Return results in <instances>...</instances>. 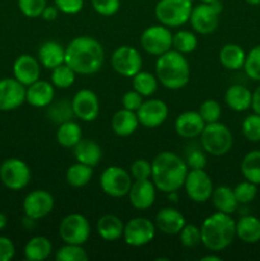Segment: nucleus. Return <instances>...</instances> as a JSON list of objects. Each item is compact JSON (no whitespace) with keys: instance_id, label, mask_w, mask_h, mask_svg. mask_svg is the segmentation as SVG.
<instances>
[{"instance_id":"f257e3e1","label":"nucleus","mask_w":260,"mask_h":261,"mask_svg":"<svg viewBox=\"0 0 260 261\" xmlns=\"http://www.w3.org/2000/svg\"><path fill=\"white\" fill-rule=\"evenodd\" d=\"M105 51L101 43L89 36L73 38L65 47V64L76 74L89 75L102 68Z\"/></svg>"},{"instance_id":"f03ea898","label":"nucleus","mask_w":260,"mask_h":261,"mask_svg":"<svg viewBox=\"0 0 260 261\" xmlns=\"http://www.w3.org/2000/svg\"><path fill=\"white\" fill-rule=\"evenodd\" d=\"M189 167L185 161L172 152H161L152 161V178L155 189L170 194L184 186Z\"/></svg>"},{"instance_id":"7ed1b4c3","label":"nucleus","mask_w":260,"mask_h":261,"mask_svg":"<svg viewBox=\"0 0 260 261\" xmlns=\"http://www.w3.org/2000/svg\"><path fill=\"white\" fill-rule=\"evenodd\" d=\"M201 244L209 251L219 252L227 249L236 237V222L231 214L216 212L203 221L200 227Z\"/></svg>"},{"instance_id":"20e7f679","label":"nucleus","mask_w":260,"mask_h":261,"mask_svg":"<svg viewBox=\"0 0 260 261\" xmlns=\"http://www.w3.org/2000/svg\"><path fill=\"white\" fill-rule=\"evenodd\" d=\"M155 76L163 87L172 91L184 88L190 81V65L184 54L171 48L158 56Z\"/></svg>"},{"instance_id":"39448f33","label":"nucleus","mask_w":260,"mask_h":261,"mask_svg":"<svg viewBox=\"0 0 260 261\" xmlns=\"http://www.w3.org/2000/svg\"><path fill=\"white\" fill-rule=\"evenodd\" d=\"M201 148L204 152L216 157L227 154L233 145L232 132L222 122H211L205 124L200 134Z\"/></svg>"},{"instance_id":"423d86ee","label":"nucleus","mask_w":260,"mask_h":261,"mask_svg":"<svg viewBox=\"0 0 260 261\" xmlns=\"http://www.w3.org/2000/svg\"><path fill=\"white\" fill-rule=\"evenodd\" d=\"M193 8V0H160L154 14L161 24L168 28L180 27L189 22Z\"/></svg>"},{"instance_id":"0eeeda50","label":"nucleus","mask_w":260,"mask_h":261,"mask_svg":"<svg viewBox=\"0 0 260 261\" xmlns=\"http://www.w3.org/2000/svg\"><path fill=\"white\" fill-rule=\"evenodd\" d=\"M222 9L223 5L219 0L212 4L201 3L193 8L189 22L195 32L200 35H209L218 27L219 14L222 13Z\"/></svg>"},{"instance_id":"6e6552de","label":"nucleus","mask_w":260,"mask_h":261,"mask_svg":"<svg viewBox=\"0 0 260 261\" xmlns=\"http://www.w3.org/2000/svg\"><path fill=\"white\" fill-rule=\"evenodd\" d=\"M0 181L9 190H22L31 181L30 167L19 158H8L0 165Z\"/></svg>"},{"instance_id":"1a4fd4ad","label":"nucleus","mask_w":260,"mask_h":261,"mask_svg":"<svg viewBox=\"0 0 260 261\" xmlns=\"http://www.w3.org/2000/svg\"><path fill=\"white\" fill-rule=\"evenodd\" d=\"M132 184V175L119 166L107 167L99 178L101 189L111 198H122L127 195Z\"/></svg>"},{"instance_id":"9d476101","label":"nucleus","mask_w":260,"mask_h":261,"mask_svg":"<svg viewBox=\"0 0 260 261\" xmlns=\"http://www.w3.org/2000/svg\"><path fill=\"white\" fill-rule=\"evenodd\" d=\"M172 37L171 30L166 25H150L143 31L140 36V46L145 53L160 56L172 48Z\"/></svg>"},{"instance_id":"9b49d317","label":"nucleus","mask_w":260,"mask_h":261,"mask_svg":"<svg viewBox=\"0 0 260 261\" xmlns=\"http://www.w3.org/2000/svg\"><path fill=\"white\" fill-rule=\"evenodd\" d=\"M59 233L65 244L83 245L88 241L91 226L84 216L79 213H71L63 218L59 227Z\"/></svg>"},{"instance_id":"f8f14e48","label":"nucleus","mask_w":260,"mask_h":261,"mask_svg":"<svg viewBox=\"0 0 260 261\" xmlns=\"http://www.w3.org/2000/svg\"><path fill=\"white\" fill-rule=\"evenodd\" d=\"M186 195L195 203H205L211 199L213 193V182L208 173L200 170H189L184 182Z\"/></svg>"},{"instance_id":"ddd939ff","label":"nucleus","mask_w":260,"mask_h":261,"mask_svg":"<svg viewBox=\"0 0 260 261\" xmlns=\"http://www.w3.org/2000/svg\"><path fill=\"white\" fill-rule=\"evenodd\" d=\"M111 65L117 74L125 78H133L142 70L143 60L140 53L132 46H121L112 53Z\"/></svg>"},{"instance_id":"4468645a","label":"nucleus","mask_w":260,"mask_h":261,"mask_svg":"<svg viewBox=\"0 0 260 261\" xmlns=\"http://www.w3.org/2000/svg\"><path fill=\"white\" fill-rule=\"evenodd\" d=\"M155 236V224L148 218L137 217L125 224L124 227V241L129 246L142 247L152 242Z\"/></svg>"},{"instance_id":"2eb2a0df","label":"nucleus","mask_w":260,"mask_h":261,"mask_svg":"<svg viewBox=\"0 0 260 261\" xmlns=\"http://www.w3.org/2000/svg\"><path fill=\"white\" fill-rule=\"evenodd\" d=\"M74 116L86 122L94 121L99 115V101L97 94L91 89H81L71 99Z\"/></svg>"},{"instance_id":"dca6fc26","label":"nucleus","mask_w":260,"mask_h":261,"mask_svg":"<svg viewBox=\"0 0 260 261\" xmlns=\"http://www.w3.org/2000/svg\"><path fill=\"white\" fill-rule=\"evenodd\" d=\"M137 116L139 124L147 129H154L161 126L168 117V107L161 99L150 98L143 101L137 110Z\"/></svg>"},{"instance_id":"f3484780","label":"nucleus","mask_w":260,"mask_h":261,"mask_svg":"<svg viewBox=\"0 0 260 261\" xmlns=\"http://www.w3.org/2000/svg\"><path fill=\"white\" fill-rule=\"evenodd\" d=\"M25 102V86L15 78L0 79V111H13Z\"/></svg>"},{"instance_id":"a211bd4d","label":"nucleus","mask_w":260,"mask_h":261,"mask_svg":"<svg viewBox=\"0 0 260 261\" xmlns=\"http://www.w3.org/2000/svg\"><path fill=\"white\" fill-rule=\"evenodd\" d=\"M55 200L54 196L46 190H33L25 195L23 200L24 216L33 219H41L53 212Z\"/></svg>"},{"instance_id":"6ab92c4d","label":"nucleus","mask_w":260,"mask_h":261,"mask_svg":"<svg viewBox=\"0 0 260 261\" xmlns=\"http://www.w3.org/2000/svg\"><path fill=\"white\" fill-rule=\"evenodd\" d=\"M41 64L38 59L33 58L32 55L23 54L15 59L13 64V75L23 86L28 87L30 84L35 83L40 79Z\"/></svg>"},{"instance_id":"aec40b11","label":"nucleus","mask_w":260,"mask_h":261,"mask_svg":"<svg viewBox=\"0 0 260 261\" xmlns=\"http://www.w3.org/2000/svg\"><path fill=\"white\" fill-rule=\"evenodd\" d=\"M129 199L132 205L138 211H147L154 204L155 186L149 178L134 180L129 190Z\"/></svg>"},{"instance_id":"412c9836","label":"nucleus","mask_w":260,"mask_h":261,"mask_svg":"<svg viewBox=\"0 0 260 261\" xmlns=\"http://www.w3.org/2000/svg\"><path fill=\"white\" fill-rule=\"evenodd\" d=\"M205 122L198 111H185L175 120V130L177 135L185 139L199 137L203 132Z\"/></svg>"},{"instance_id":"4be33fe9","label":"nucleus","mask_w":260,"mask_h":261,"mask_svg":"<svg viewBox=\"0 0 260 261\" xmlns=\"http://www.w3.org/2000/svg\"><path fill=\"white\" fill-rule=\"evenodd\" d=\"M55 97V89L53 83L46 81H36L35 83L25 87V102L33 107H47Z\"/></svg>"},{"instance_id":"5701e85b","label":"nucleus","mask_w":260,"mask_h":261,"mask_svg":"<svg viewBox=\"0 0 260 261\" xmlns=\"http://www.w3.org/2000/svg\"><path fill=\"white\" fill-rule=\"evenodd\" d=\"M155 228L165 234H178L186 224L185 217L175 208H163L155 214Z\"/></svg>"},{"instance_id":"b1692460","label":"nucleus","mask_w":260,"mask_h":261,"mask_svg":"<svg viewBox=\"0 0 260 261\" xmlns=\"http://www.w3.org/2000/svg\"><path fill=\"white\" fill-rule=\"evenodd\" d=\"M227 106L236 112L246 111L251 109L252 92L242 84H232L224 94Z\"/></svg>"},{"instance_id":"393cba45","label":"nucleus","mask_w":260,"mask_h":261,"mask_svg":"<svg viewBox=\"0 0 260 261\" xmlns=\"http://www.w3.org/2000/svg\"><path fill=\"white\" fill-rule=\"evenodd\" d=\"M139 125L137 112L126 109L116 111L111 119L112 130L119 137H129V135L134 134Z\"/></svg>"},{"instance_id":"a878e982","label":"nucleus","mask_w":260,"mask_h":261,"mask_svg":"<svg viewBox=\"0 0 260 261\" xmlns=\"http://www.w3.org/2000/svg\"><path fill=\"white\" fill-rule=\"evenodd\" d=\"M38 61L46 69L53 70L65 63V47L55 41H47L38 48Z\"/></svg>"},{"instance_id":"bb28decb","label":"nucleus","mask_w":260,"mask_h":261,"mask_svg":"<svg viewBox=\"0 0 260 261\" xmlns=\"http://www.w3.org/2000/svg\"><path fill=\"white\" fill-rule=\"evenodd\" d=\"M74 157L76 162L83 163V165L94 167L99 163L102 158V149L96 142L91 139H83L73 148Z\"/></svg>"},{"instance_id":"cd10ccee","label":"nucleus","mask_w":260,"mask_h":261,"mask_svg":"<svg viewBox=\"0 0 260 261\" xmlns=\"http://www.w3.org/2000/svg\"><path fill=\"white\" fill-rule=\"evenodd\" d=\"M124 227L121 219L114 214H105L97 222V232L105 241H117L124 234Z\"/></svg>"},{"instance_id":"c85d7f7f","label":"nucleus","mask_w":260,"mask_h":261,"mask_svg":"<svg viewBox=\"0 0 260 261\" xmlns=\"http://www.w3.org/2000/svg\"><path fill=\"white\" fill-rule=\"evenodd\" d=\"M236 237L245 244L260 241V219L254 216H244L236 222Z\"/></svg>"},{"instance_id":"c756f323","label":"nucleus","mask_w":260,"mask_h":261,"mask_svg":"<svg viewBox=\"0 0 260 261\" xmlns=\"http://www.w3.org/2000/svg\"><path fill=\"white\" fill-rule=\"evenodd\" d=\"M211 199L217 212H222V213L232 214L233 212H236L237 206H239V201L235 196L233 189L229 186L222 185L213 189Z\"/></svg>"},{"instance_id":"7c9ffc66","label":"nucleus","mask_w":260,"mask_h":261,"mask_svg":"<svg viewBox=\"0 0 260 261\" xmlns=\"http://www.w3.org/2000/svg\"><path fill=\"white\" fill-rule=\"evenodd\" d=\"M246 53L241 46L236 43H227L219 51V61L228 70H240L244 69Z\"/></svg>"},{"instance_id":"2f4dec72","label":"nucleus","mask_w":260,"mask_h":261,"mask_svg":"<svg viewBox=\"0 0 260 261\" xmlns=\"http://www.w3.org/2000/svg\"><path fill=\"white\" fill-rule=\"evenodd\" d=\"M53 245L45 236H35L25 244L23 254L28 261H43L50 256Z\"/></svg>"},{"instance_id":"473e14b6","label":"nucleus","mask_w":260,"mask_h":261,"mask_svg":"<svg viewBox=\"0 0 260 261\" xmlns=\"http://www.w3.org/2000/svg\"><path fill=\"white\" fill-rule=\"evenodd\" d=\"M82 139V127L73 120L59 125L56 140L64 148H74Z\"/></svg>"},{"instance_id":"72a5a7b5","label":"nucleus","mask_w":260,"mask_h":261,"mask_svg":"<svg viewBox=\"0 0 260 261\" xmlns=\"http://www.w3.org/2000/svg\"><path fill=\"white\" fill-rule=\"evenodd\" d=\"M93 167L83 165V163H74L66 171V181L73 188H83L88 185L93 176Z\"/></svg>"},{"instance_id":"f704fd0d","label":"nucleus","mask_w":260,"mask_h":261,"mask_svg":"<svg viewBox=\"0 0 260 261\" xmlns=\"http://www.w3.org/2000/svg\"><path fill=\"white\" fill-rule=\"evenodd\" d=\"M241 173L245 180L260 185V150H251L242 158Z\"/></svg>"},{"instance_id":"c9c22d12","label":"nucleus","mask_w":260,"mask_h":261,"mask_svg":"<svg viewBox=\"0 0 260 261\" xmlns=\"http://www.w3.org/2000/svg\"><path fill=\"white\" fill-rule=\"evenodd\" d=\"M133 88L139 92L143 97H150L154 94L158 87V79L148 71H142L133 76Z\"/></svg>"},{"instance_id":"e433bc0d","label":"nucleus","mask_w":260,"mask_h":261,"mask_svg":"<svg viewBox=\"0 0 260 261\" xmlns=\"http://www.w3.org/2000/svg\"><path fill=\"white\" fill-rule=\"evenodd\" d=\"M47 107L48 119L59 125L63 124V122L70 121V120H73V117H75L74 116L73 107H71V102L65 101V99H61V101L55 102V103L51 102Z\"/></svg>"},{"instance_id":"4c0bfd02","label":"nucleus","mask_w":260,"mask_h":261,"mask_svg":"<svg viewBox=\"0 0 260 261\" xmlns=\"http://www.w3.org/2000/svg\"><path fill=\"white\" fill-rule=\"evenodd\" d=\"M76 73L65 63L51 70V83L56 88H69L75 82Z\"/></svg>"},{"instance_id":"58836bf2","label":"nucleus","mask_w":260,"mask_h":261,"mask_svg":"<svg viewBox=\"0 0 260 261\" xmlns=\"http://www.w3.org/2000/svg\"><path fill=\"white\" fill-rule=\"evenodd\" d=\"M198 46V38L190 31H178L172 37V47L173 50L178 51L181 54H190Z\"/></svg>"},{"instance_id":"ea45409f","label":"nucleus","mask_w":260,"mask_h":261,"mask_svg":"<svg viewBox=\"0 0 260 261\" xmlns=\"http://www.w3.org/2000/svg\"><path fill=\"white\" fill-rule=\"evenodd\" d=\"M55 259L58 261H87L88 255L82 245L65 244L56 251Z\"/></svg>"},{"instance_id":"a19ab883","label":"nucleus","mask_w":260,"mask_h":261,"mask_svg":"<svg viewBox=\"0 0 260 261\" xmlns=\"http://www.w3.org/2000/svg\"><path fill=\"white\" fill-rule=\"evenodd\" d=\"M244 70L250 79L260 82V45L249 51L245 60Z\"/></svg>"},{"instance_id":"79ce46f5","label":"nucleus","mask_w":260,"mask_h":261,"mask_svg":"<svg viewBox=\"0 0 260 261\" xmlns=\"http://www.w3.org/2000/svg\"><path fill=\"white\" fill-rule=\"evenodd\" d=\"M241 130L244 137L249 142L257 143L260 142V115L251 114L242 121Z\"/></svg>"},{"instance_id":"37998d69","label":"nucleus","mask_w":260,"mask_h":261,"mask_svg":"<svg viewBox=\"0 0 260 261\" xmlns=\"http://www.w3.org/2000/svg\"><path fill=\"white\" fill-rule=\"evenodd\" d=\"M235 196H236L239 204H249L255 200L257 195V185L254 182L245 180L237 184L233 188Z\"/></svg>"},{"instance_id":"c03bdc74","label":"nucleus","mask_w":260,"mask_h":261,"mask_svg":"<svg viewBox=\"0 0 260 261\" xmlns=\"http://www.w3.org/2000/svg\"><path fill=\"white\" fill-rule=\"evenodd\" d=\"M199 114L205 124L219 121L222 115V107L216 99H205L199 107Z\"/></svg>"},{"instance_id":"a18cd8bd","label":"nucleus","mask_w":260,"mask_h":261,"mask_svg":"<svg viewBox=\"0 0 260 261\" xmlns=\"http://www.w3.org/2000/svg\"><path fill=\"white\" fill-rule=\"evenodd\" d=\"M178 236H180L181 244L189 249H193V247H196L201 244L200 228H198L194 224H185Z\"/></svg>"},{"instance_id":"49530a36","label":"nucleus","mask_w":260,"mask_h":261,"mask_svg":"<svg viewBox=\"0 0 260 261\" xmlns=\"http://www.w3.org/2000/svg\"><path fill=\"white\" fill-rule=\"evenodd\" d=\"M46 5H47L46 0H18V8L20 13L27 18L41 17Z\"/></svg>"},{"instance_id":"de8ad7c7","label":"nucleus","mask_w":260,"mask_h":261,"mask_svg":"<svg viewBox=\"0 0 260 261\" xmlns=\"http://www.w3.org/2000/svg\"><path fill=\"white\" fill-rule=\"evenodd\" d=\"M130 175L134 180H147L152 176V162L140 158L133 162L130 167Z\"/></svg>"},{"instance_id":"09e8293b","label":"nucleus","mask_w":260,"mask_h":261,"mask_svg":"<svg viewBox=\"0 0 260 261\" xmlns=\"http://www.w3.org/2000/svg\"><path fill=\"white\" fill-rule=\"evenodd\" d=\"M92 7L103 17L115 15L120 9V0H92Z\"/></svg>"},{"instance_id":"8fccbe9b","label":"nucleus","mask_w":260,"mask_h":261,"mask_svg":"<svg viewBox=\"0 0 260 261\" xmlns=\"http://www.w3.org/2000/svg\"><path fill=\"white\" fill-rule=\"evenodd\" d=\"M186 165L191 170H200V168H205L206 166V157L204 152L199 148H193L189 149L186 153Z\"/></svg>"},{"instance_id":"3c124183","label":"nucleus","mask_w":260,"mask_h":261,"mask_svg":"<svg viewBox=\"0 0 260 261\" xmlns=\"http://www.w3.org/2000/svg\"><path fill=\"white\" fill-rule=\"evenodd\" d=\"M55 7L64 14H76L84 7V0H55Z\"/></svg>"},{"instance_id":"603ef678","label":"nucleus","mask_w":260,"mask_h":261,"mask_svg":"<svg viewBox=\"0 0 260 261\" xmlns=\"http://www.w3.org/2000/svg\"><path fill=\"white\" fill-rule=\"evenodd\" d=\"M143 101H144V99H143L142 94H140L139 92L135 91V89H133V91H127L126 93L122 96L121 103L124 109L137 112V110L139 109L140 105L143 103Z\"/></svg>"},{"instance_id":"864d4df0","label":"nucleus","mask_w":260,"mask_h":261,"mask_svg":"<svg viewBox=\"0 0 260 261\" xmlns=\"http://www.w3.org/2000/svg\"><path fill=\"white\" fill-rule=\"evenodd\" d=\"M15 255V246L9 237L0 236V261H10Z\"/></svg>"},{"instance_id":"5fc2aeb1","label":"nucleus","mask_w":260,"mask_h":261,"mask_svg":"<svg viewBox=\"0 0 260 261\" xmlns=\"http://www.w3.org/2000/svg\"><path fill=\"white\" fill-rule=\"evenodd\" d=\"M59 9L55 7V5H46L45 9H43L42 14H41V18L46 22H53L58 18Z\"/></svg>"},{"instance_id":"6e6d98bb","label":"nucleus","mask_w":260,"mask_h":261,"mask_svg":"<svg viewBox=\"0 0 260 261\" xmlns=\"http://www.w3.org/2000/svg\"><path fill=\"white\" fill-rule=\"evenodd\" d=\"M251 109L254 110L255 114L260 115V86L252 92V101H251Z\"/></svg>"},{"instance_id":"4d7b16f0","label":"nucleus","mask_w":260,"mask_h":261,"mask_svg":"<svg viewBox=\"0 0 260 261\" xmlns=\"http://www.w3.org/2000/svg\"><path fill=\"white\" fill-rule=\"evenodd\" d=\"M7 223H8L7 216H5V214H3V213H0V231H2V229H4L5 227H7Z\"/></svg>"},{"instance_id":"13d9d810","label":"nucleus","mask_w":260,"mask_h":261,"mask_svg":"<svg viewBox=\"0 0 260 261\" xmlns=\"http://www.w3.org/2000/svg\"><path fill=\"white\" fill-rule=\"evenodd\" d=\"M200 261H221V257L216 256V255H206V256H203Z\"/></svg>"},{"instance_id":"bf43d9fd","label":"nucleus","mask_w":260,"mask_h":261,"mask_svg":"<svg viewBox=\"0 0 260 261\" xmlns=\"http://www.w3.org/2000/svg\"><path fill=\"white\" fill-rule=\"evenodd\" d=\"M249 5H252V7H257L260 5V0H245Z\"/></svg>"},{"instance_id":"052dcab7","label":"nucleus","mask_w":260,"mask_h":261,"mask_svg":"<svg viewBox=\"0 0 260 261\" xmlns=\"http://www.w3.org/2000/svg\"><path fill=\"white\" fill-rule=\"evenodd\" d=\"M201 3H206V4H212V3H216L218 2V0H200Z\"/></svg>"}]
</instances>
